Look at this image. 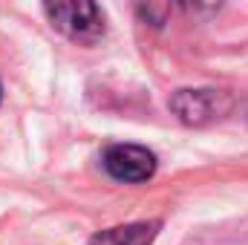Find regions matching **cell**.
Masks as SVG:
<instances>
[{"label": "cell", "mask_w": 248, "mask_h": 245, "mask_svg": "<svg viewBox=\"0 0 248 245\" xmlns=\"http://www.w3.org/2000/svg\"><path fill=\"white\" fill-rule=\"evenodd\" d=\"M49 23L78 44H95L104 35V15L95 0H44Z\"/></svg>", "instance_id": "1"}, {"label": "cell", "mask_w": 248, "mask_h": 245, "mask_svg": "<svg viewBox=\"0 0 248 245\" xmlns=\"http://www.w3.org/2000/svg\"><path fill=\"white\" fill-rule=\"evenodd\" d=\"M104 170L119 182H147L156 173V156L141 144H113L104 153Z\"/></svg>", "instance_id": "2"}, {"label": "cell", "mask_w": 248, "mask_h": 245, "mask_svg": "<svg viewBox=\"0 0 248 245\" xmlns=\"http://www.w3.org/2000/svg\"><path fill=\"white\" fill-rule=\"evenodd\" d=\"M170 110L185 124H208L228 110V95L217 90H179L170 98Z\"/></svg>", "instance_id": "3"}, {"label": "cell", "mask_w": 248, "mask_h": 245, "mask_svg": "<svg viewBox=\"0 0 248 245\" xmlns=\"http://www.w3.org/2000/svg\"><path fill=\"white\" fill-rule=\"evenodd\" d=\"M162 222H133V225H119L98 231L90 245H153Z\"/></svg>", "instance_id": "4"}, {"label": "cell", "mask_w": 248, "mask_h": 245, "mask_svg": "<svg viewBox=\"0 0 248 245\" xmlns=\"http://www.w3.org/2000/svg\"><path fill=\"white\" fill-rule=\"evenodd\" d=\"M179 3L193 15H205V12H214L219 6V0H179Z\"/></svg>", "instance_id": "5"}, {"label": "cell", "mask_w": 248, "mask_h": 245, "mask_svg": "<svg viewBox=\"0 0 248 245\" xmlns=\"http://www.w3.org/2000/svg\"><path fill=\"white\" fill-rule=\"evenodd\" d=\"M0 95H3V92H0Z\"/></svg>", "instance_id": "6"}]
</instances>
